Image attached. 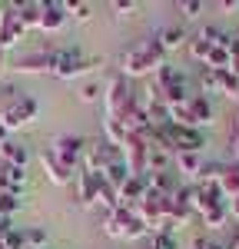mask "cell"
Returning a JSON list of instances; mask_svg holds the SVG:
<instances>
[{
    "label": "cell",
    "instance_id": "cell-1",
    "mask_svg": "<svg viewBox=\"0 0 239 249\" xmlns=\"http://www.w3.org/2000/svg\"><path fill=\"white\" fill-rule=\"evenodd\" d=\"M163 57H166V50L159 47L156 37L150 40H139L137 47H130L123 60H120V67H123V77H146V73H156L159 67H163Z\"/></svg>",
    "mask_w": 239,
    "mask_h": 249
},
{
    "label": "cell",
    "instance_id": "cell-2",
    "mask_svg": "<svg viewBox=\"0 0 239 249\" xmlns=\"http://www.w3.org/2000/svg\"><path fill=\"white\" fill-rule=\"evenodd\" d=\"M103 232L113 236V239H139V236H146L150 230H146V223H143L133 210L117 206V210L106 213V219H103Z\"/></svg>",
    "mask_w": 239,
    "mask_h": 249
},
{
    "label": "cell",
    "instance_id": "cell-3",
    "mask_svg": "<svg viewBox=\"0 0 239 249\" xmlns=\"http://www.w3.org/2000/svg\"><path fill=\"white\" fill-rule=\"evenodd\" d=\"M93 67H100V60L83 57L77 47L53 50V77H60V80H77V77H83V73H90Z\"/></svg>",
    "mask_w": 239,
    "mask_h": 249
},
{
    "label": "cell",
    "instance_id": "cell-4",
    "mask_svg": "<svg viewBox=\"0 0 239 249\" xmlns=\"http://www.w3.org/2000/svg\"><path fill=\"white\" fill-rule=\"evenodd\" d=\"M37 113H40V103L34 100V96L20 93L17 100H10V103L0 110V130H3V133H14V130H20V126L34 123Z\"/></svg>",
    "mask_w": 239,
    "mask_h": 249
},
{
    "label": "cell",
    "instance_id": "cell-5",
    "mask_svg": "<svg viewBox=\"0 0 239 249\" xmlns=\"http://www.w3.org/2000/svg\"><path fill=\"white\" fill-rule=\"evenodd\" d=\"M103 100H106V120H120L123 123V116L130 113L133 103H137V93L130 90V80L123 77V73H117V77L106 83Z\"/></svg>",
    "mask_w": 239,
    "mask_h": 249
},
{
    "label": "cell",
    "instance_id": "cell-6",
    "mask_svg": "<svg viewBox=\"0 0 239 249\" xmlns=\"http://www.w3.org/2000/svg\"><path fill=\"white\" fill-rule=\"evenodd\" d=\"M123 163H126L130 176H146L150 173V143L143 136L130 133L123 143Z\"/></svg>",
    "mask_w": 239,
    "mask_h": 249
},
{
    "label": "cell",
    "instance_id": "cell-7",
    "mask_svg": "<svg viewBox=\"0 0 239 249\" xmlns=\"http://www.w3.org/2000/svg\"><path fill=\"white\" fill-rule=\"evenodd\" d=\"M23 37H27V30H23V23H20L17 3H3V7H0V50L7 53V50L17 47Z\"/></svg>",
    "mask_w": 239,
    "mask_h": 249
},
{
    "label": "cell",
    "instance_id": "cell-8",
    "mask_svg": "<svg viewBox=\"0 0 239 249\" xmlns=\"http://www.w3.org/2000/svg\"><path fill=\"white\" fill-rule=\"evenodd\" d=\"M53 156H57L63 166H70V170H77L80 163H83V153H86V140L83 136H73V133H63L53 140Z\"/></svg>",
    "mask_w": 239,
    "mask_h": 249
},
{
    "label": "cell",
    "instance_id": "cell-9",
    "mask_svg": "<svg viewBox=\"0 0 239 249\" xmlns=\"http://www.w3.org/2000/svg\"><path fill=\"white\" fill-rule=\"evenodd\" d=\"M14 70L17 73H53V50H37V53L17 57Z\"/></svg>",
    "mask_w": 239,
    "mask_h": 249
},
{
    "label": "cell",
    "instance_id": "cell-10",
    "mask_svg": "<svg viewBox=\"0 0 239 249\" xmlns=\"http://www.w3.org/2000/svg\"><path fill=\"white\" fill-rule=\"evenodd\" d=\"M40 166H43V173H47V179H50V183H57V186H67V183L73 179V170H70V166H63L57 156H53L50 146H47V150H40Z\"/></svg>",
    "mask_w": 239,
    "mask_h": 249
},
{
    "label": "cell",
    "instance_id": "cell-11",
    "mask_svg": "<svg viewBox=\"0 0 239 249\" xmlns=\"http://www.w3.org/2000/svg\"><path fill=\"white\" fill-rule=\"evenodd\" d=\"M67 20H70L67 17V7H63L60 0H47L43 10H40V27L37 30H43V34H57Z\"/></svg>",
    "mask_w": 239,
    "mask_h": 249
},
{
    "label": "cell",
    "instance_id": "cell-12",
    "mask_svg": "<svg viewBox=\"0 0 239 249\" xmlns=\"http://www.w3.org/2000/svg\"><path fill=\"white\" fill-rule=\"evenodd\" d=\"M146 193H150V179H146V176H130V179L120 186V206L133 210Z\"/></svg>",
    "mask_w": 239,
    "mask_h": 249
},
{
    "label": "cell",
    "instance_id": "cell-13",
    "mask_svg": "<svg viewBox=\"0 0 239 249\" xmlns=\"http://www.w3.org/2000/svg\"><path fill=\"white\" fill-rule=\"evenodd\" d=\"M100 179H103V176H97V173H90V170H80L77 173V196H80L83 206H93V203H97Z\"/></svg>",
    "mask_w": 239,
    "mask_h": 249
},
{
    "label": "cell",
    "instance_id": "cell-14",
    "mask_svg": "<svg viewBox=\"0 0 239 249\" xmlns=\"http://www.w3.org/2000/svg\"><path fill=\"white\" fill-rule=\"evenodd\" d=\"M27 160H30V150L17 143V140H3L0 143V163H7V166H20V170H27Z\"/></svg>",
    "mask_w": 239,
    "mask_h": 249
},
{
    "label": "cell",
    "instance_id": "cell-15",
    "mask_svg": "<svg viewBox=\"0 0 239 249\" xmlns=\"http://www.w3.org/2000/svg\"><path fill=\"white\" fill-rule=\"evenodd\" d=\"M213 120V100L206 93H196V96H189V123L193 126H203V123H209Z\"/></svg>",
    "mask_w": 239,
    "mask_h": 249
},
{
    "label": "cell",
    "instance_id": "cell-16",
    "mask_svg": "<svg viewBox=\"0 0 239 249\" xmlns=\"http://www.w3.org/2000/svg\"><path fill=\"white\" fill-rule=\"evenodd\" d=\"M0 249H27L23 230L10 226V219H0Z\"/></svg>",
    "mask_w": 239,
    "mask_h": 249
},
{
    "label": "cell",
    "instance_id": "cell-17",
    "mask_svg": "<svg viewBox=\"0 0 239 249\" xmlns=\"http://www.w3.org/2000/svg\"><path fill=\"white\" fill-rule=\"evenodd\" d=\"M173 160H176L179 173H186V176H203V170H206V163H203L199 153H176Z\"/></svg>",
    "mask_w": 239,
    "mask_h": 249
},
{
    "label": "cell",
    "instance_id": "cell-18",
    "mask_svg": "<svg viewBox=\"0 0 239 249\" xmlns=\"http://www.w3.org/2000/svg\"><path fill=\"white\" fill-rule=\"evenodd\" d=\"M40 10H43V3H34V0H27V3H17V14H20V23H23V30H34V27H40Z\"/></svg>",
    "mask_w": 239,
    "mask_h": 249
},
{
    "label": "cell",
    "instance_id": "cell-19",
    "mask_svg": "<svg viewBox=\"0 0 239 249\" xmlns=\"http://www.w3.org/2000/svg\"><path fill=\"white\" fill-rule=\"evenodd\" d=\"M156 40H159L163 50H176V47L186 43V30H183V27H163L156 34Z\"/></svg>",
    "mask_w": 239,
    "mask_h": 249
},
{
    "label": "cell",
    "instance_id": "cell-20",
    "mask_svg": "<svg viewBox=\"0 0 239 249\" xmlns=\"http://www.w3.org/2000/svg\"><path fill=\"white\" fill-rule=\"evenodd\" d=\"M229 60H233V57H229V50H226V47H213L203 67H206V70H229Z\"/></svg>",
    "mask_w": 239,
    "mask_h": 249
},
{
    "label": "cell",
    "instance_id": "cell-21",
    "mask_svg": "<svg viewBox=\"0 0 239 249\" xmlns=\"http://www.w3.org/2000/svg\"><path fill=\"white\" fill-rule=\"evenodd\" d=\"M226 219H229V206H226V203H222V206H213L209 213H203V223H206L209 230H222Z\"/></svg>",
    "mask_w": 239,
    "mask_h": 249
},
{
    "label": "cell",
    "instance_id": "cell-22",
    "mask_svg": "<svg viewBox=\"0 0 239 249\" xmlns=\"http://www.w3.org/2000/svg\"><path fill=\"white\" fill-rule=\"evenodd\" d=\"M170 150H163V146H150V173H166L170 166Z\"/></svg>",
    "mask_w": 239,
    "mask_h": 249
},
{
    "label": "cell",
    "instance_id": "cell-23",
    "mask_svg": "<svg viewBox=\"0 0 239 249\" xmlns=\"http://www.w3.org/2000/svg\"><path fill=\"white\" fill-rule=\"evenodd\" d=\"M209 50H213V43L203 37V34H196V37H189V53H193V60H199V63H206V57H209Z\"/></svg>",
    "mask_w": 239,
    "mask_h": 249
},
{
    "label": "cell",
    "instance_id": "cell-24",
    "mask_svg": "<svg viewBox=\"0 0 239 249\" xmlns=\"http://www.w3.org/2000/svg\"><path fill=\"white\" fill-rule=\"evenodd\" d=\"M20 210V193H0V219H10Z\"/></svg>",
    "mask_w": 239,
    "mask_h": 249
},
{
    "label": "cell",
    "instance_id": "cell-25",
    "mask_svg": "<svg viewBox=\"0 0 239 249\" xmlns=\"http://www.w3.org/2000/svg\"><path fill=\"white\" fill-rule=\"evenodd\" d=\"M63 7H67V17H73V20H90L93 17V7H90V3L70 0V3H63Z\"/></svg>",
    "mask_w": 239,
    "mask_h": 249
},
{
    "label": "cell",
    "instance_id": "cell-26",
    "mask_svg": "<svg viewBox=\"0 0 239 249\" xmlns=\"http://www.w3.org/2000/svg\"><path fill=\"white\" fill-rule=\"evenodd\" d=\"M23 243H27V249H47V232L40 230V226L23 230Z\"/></svg>",
    "mask_w": 239,
    "mask_h": 249
},
{
    "label": "cell",
    "instance_id": "cell-27",
    "mask_svg": "<svg viewBox=\"0 0 239 249\" xmlns=\"http://www.w3.org/2000/svg\"><path fill=\"white\" fill-rule=\"evenodd\" d=\"M150 249H176V232H153Z\"/></svg>",
    "mask_w": 239,
    "mask_h": 249
},
{
    "label": "cell",
    "instance_id": "cell-28",
    "mask_svg": "<svg viewBox=\"0 0 239 249\" xmlns=\"http://www.w3.org/2000/svg\"><path fill=\"white\" fill-rule=\"evenodd\" d=\"M179 10H183L186 17H199V10H203V3H199V0H183V3H179Z\"/></svg>",
    "mask_w": 239,
    "mask_h": 249
},
{
    "label": "cell",
    "instance_id": "cell-29",
    "mask_svg": "<svg viewBox=\"0 0 239 249\" xmlns=\"http://www.w3.org/2000/svg\"><path fill=\"white\" fill-rule=\"evenodd\" d=\"M0 193H17L14 183H10V173H7V163H0Z\"/></svg>",
    "mask_w": 239,
    "mask_h": 249
},
{
    "label": "cell",
    "instance_id": "cell-30",
    "mask_svg": "<svg viewBox=\"0 0 239 249\" xmlns=\"http://www.w3.org/2000/svg\"><path fill=\"white\" fill-rule=\"evenodd\" d=\"M97 96H100V87H97V83H86V87L80 90V100H86V103H93Z\"/></svg>",
    "mask_w": 239,
    "mask_h": 249
},
{
    "label": "cell",
    "instance_id": "cell-31",
    "mask_svg": "<svg viewBox=\"0 0 239 249\" xmlns=\"http://www.w3.org/2000/svg\"><path fill=\"white\" fill-rule=\"evenodd\" d=\"M193 249H226V243H213V239H196Z\"/></svg>",
    "mask_w": 239,
    "mask_h": 249
},
{
    "label": "cell",
    "instance_id": "cell-32",
    "mask_svg": "<svg viewBox=\"0 0 239 249\" xmlns=\"http://www.w3.org/2000/svg\"><path fill=\"white\" fill-rule=\"evenodd\" d=\"M113 10H117V14H123V17H126V14H130V10H137V3H130V0H126V3H123V0H117V3H113Z\"/></svg>",
    "mask_w": 239,
    "mask_h": 249
},
{
    "label": "cell",
    "instance_id": "cell-33",
    "mask_svg": "<svg viewBox=\"0 0 239 249\" xmlns=\"http://www.w3.org/2000/svg\"><path fill=\"white\" fill-rule=\"evenodd\" d=\"M226 206H229V216H239V196H236V199H229Z\"/></svg>",
    "mask_w": 239,
    "mask_h": 249
},
{
    "label": "cell",
    "instance_id": "cell-34",
    "mask_svg": "<svg viewBox=\"0 0 239 249\" xmlns=\"http://www.w3.org/2000/svg\"><path fill=\"white\" fill-rule=\"evenodd\" d=\"M226 249H239V230L233 232V239H229V243H226Z\"/></svg>",
    "mask_w": 239,
    "mask_h": 249
},
{
    "label": "cell",
    "instance_id": "cell-35",
    "mask_svg": "<svg viewBox=\"0 0 239 249\" xmlns=\"http://www.w3.org/2000/svg\"><path fill=\"white\" fill-rule=\"evenodd\" d=\"M233 153H236V160H239V130L233 133Z\"/></svg>",
    "mask_w": 239,
    "mask_h": 249
},
{
    "label": "cell",
    "instance_id": "cell-36",
    "mask_svg": "<svg viewBox=\"0 0 239 249\" xmlns=\"http://www.w3.org/2000/svg\"><path fill=\"white\" fill-rule=\"evenodd\" d=\"M3 67H7V53L0 50V73H3Z\"/></svg>",
    "mask_w": 239,
    "mask_h": 249
},
{
    "label": "cell",
    "instance_id": "cell-37",
    "mask_svg": "<svg viewBox=\"0 0 239 249\" xmlns=\"http://www.w3.org/2000/svg\"><path fill=\"white\" fill-rule=\"evenodd\" d=\"M236 103H239V93H236Z\"/></svg>",
    "mask_w": 239,
    "mask_h": 249
},
{
    "label": "cell",
    "instance_id": "cell-38",
    "mask_svg": "<svg viewBox=\"0 0 239 249\" xmlns=\"http://www.w3.org/2000/svg\"><path fill=\"white\" fill-rule=\"evenodd\" d=\"M236 130H239V123H236Z\"/></svg>",
    "mask_w": 239,
    "mask_h": 249
}]
</instances>
